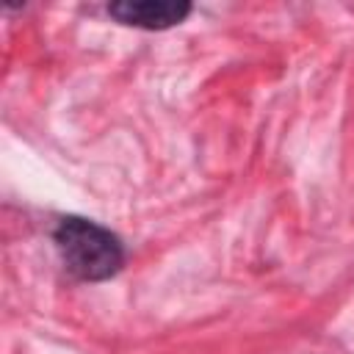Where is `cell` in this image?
Listing matches in <instances>:
<instances>
[{
    "label": "cell",
    "mask_w": 354,
    "mask_h": 354,
    "mask_svg": "<svg viewBox=\"0 0 354 354\" xmlns=\"http://www.w3.org/2000/svg\"><path fill=\"white\" fill-rule=\"evenodd\" d=\"M64 268L80 282H102L124 266V246L116 232L83 216H64L53 230Z\"/></svg>",
    "instance_id": "1"
},
{
    "label": "cell",
    "mask_w": 354,
    "mask_h": 354,
    "mask_svg": "<svg viewBox=\"0 0 354 354\" xmlns=\"http://www.w3.org/2000/svg\"><path fill=\"white\" fill-rule=\"evenodd\" d=\"M108 14L130 28H141V30H166L180 25L188 14H191V3H180V0H122V3H111Z\"/></svg>",
    "instance_id": "2"
}]
</instances>
